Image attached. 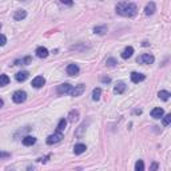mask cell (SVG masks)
<instances>
[{
	"mask_svg": "<svg viewBox=\"0 0 171 171\" xmlns=\"http://www.w3.org/2000/svg\"><path fill=\"white\" fill-rule=\"evenodd\" d=\"M170 120H171V115H166L165 119H163V126H169L170 125Z\"/></svg>",
	"mask_w": 171,
	"mask_h": 171,
	"instance_id": "28",
	"label": "cell"
},
{
	"mask_svg": "<svg viewBox=\"0 0 171 171\" xmlns=\"http://www.w3.org/2000/svg\"><path fill=\"white\" fill-rule=\"evenodd\" d=\"M154 12H155V3L151 2V3H149V4L146 5L145 13H146V15H152Z\"/></svg>",
	"mask_w": 171,
	"mask_h": 171,
	"instance_id": "15",
	"label": "cell"
},
{
	"mask_svg": "<svg viewBox=\"0 0 171 171\" xmlns=\"http://www.w3.org/2000/svg\"><path fill=\"white\" fill-rule=\"evenodd\" d=\"M135 171H145V163H143V160L139 159L135 163Z\"/></svg>",
	"mask_w": 171,
	"mask_h": 171,
	"instance_id": "25",
	"label": "cell"
},
{
	"mask_svg": "<svg viewBox=\"0 0 171 171\" xmlns=\"http://www.w3.org/2000/svg\"><path fill=\"white\" fill-rule=\"evenodd\" d=\"M8 83H9V78L7 75H4V74H2V75H0V87L7 86Z\"/></svg>",
	"mask_w": 171,
	"mask_h": 171,
	"instance_id": "22",
	"label": "cell"
},
{
	"mask_svg": "<svg viewBox=\"0 0 171 171\" xmlns=\"http://www.w3.org/2000/svg\"><path fill=\"white\" fill-rule=\"evenodd\" d=\"M163 114H165V111H163V108H160V107H156V108H154L151 111V116L155 119H159L163 116Z\"/></svg>",
	"mask_w": 171,
	"mask_h": 171,
	"instance_id": "11",
	"label": "cell"
},
{
	"mask_svg": "<svg viewBox=\"0 0 171 171\" xmlns=\"http://www.w3.org/2000/svg\"><path fill=\"white\" fill-rule=\"evenodd\" d=\"M62 3H63V4H67V5H71V4H72V3H71V2H64V0H63V2H62Z\"/></svg>",
	"mask_w": 171,
	"mask_h": 171,
	"instance_id": "31",
	"label": "cell"
},
{
	"mask_svg": "<svg viewBox=\"0 0 171 171\" xmlns=\"http://www.w3.org/2000/svg\"><path fill=\"white\" fill-rule=\"evenodd\" d=\"M44 84H46V79L43 76H36L32 80V87H35V88H40V87H43Z\"/></svg>",
	"mask_w": 171,
	"mask_h": 171,
	"instance_id": "7",
	"label": "cell"
},
{
	"mask_svg": "<svg viewBox=\"0 0 171 171\" xmlns=\"http://www.w3.org/2000/svg\"><path fill=\"white\" fill-rule=\"evenodd\" d=\"M126 90V84L125 83H118L115 87H114V92L115 94H123Z\"/></svg>",
	"mask_w": 171,
	"mask_h": 171,
	"instance_id": "18",
	"label": "cell"
},
{
	"mask_svg": "<svg viewBox=\"0 0 171 171\" xmlns=\"http://www.w3.org/2000/svg\"><path fill=\"white\" fill-rule=\"evenodd\" d=\"M0 28H2V23H0Z\"/></svg>",
	"mask_w": 171,
	"mask_h": 171,
	"instance_id": "33",
	"label": "cell"
},
{
	"mask_svg": "<svg viewBox=\"0 0 171 171\" xmlns=\"http://www.w3.org/2000/svg\"><path fill=\"white\" fill-rule=\"evenodd\" d=\"M27 16V12L24 9H18V11H15V15H13V19L15 20H23Z\"/></svg>",
	"mask_w": 171,
	"mask_h": 171,
	"instance_id": "14",
	"label": "cell"
},
{
	"mask_svg": "<svg viewBox=\"0 0 171 171\" xmlns=\"http://www.w3.org/2000/svg\"><path fill=\"white\" fill-rule=\"evenodd\" d=\"M84 90H86V86L84 84H79V86H75L72 88V92H71V96H80L83 92H84Z\"/></svg>",
	"mask_w": 171,
	"mask_h": 171,
	"instance_id": "6",
	"label": "cell"
},
{
	"mask_svg": "<svg viewBox=\"0 0 171 171\" xmlns=\"http://www.w3.org/2000/svg\"><path fill=\"white\" fill-rule=\"evenodd\" d=\"M36 143V138H33V136H24L23 138V145L24 146H32Z\"/></svg>",
	"mask_w": 171,
	"mask_h": 171,
	"instance_id": "16",
	"label": "cell"
},
{
	"mask_svg": "<svg viewBox=\"0 0 171 171\" xmlns=\"http://www.w3.org/2000/svg\"><path fill=\"white\" fill-rule=\"evenodd\" d=\"M35 53L38 58H47V56H48V50H47L46 47H38Z\"/></svg>",
	"mask_w": 171,
	"mask_h": 171,
	"instance_id": "10",
	"label": "cell"
},
{
	"mask_svg": "<svg viewBox=\"0 0 171 171\" xmlns=\"http://www.w3.org/2000/svg\"><path fill=\"white\" fill-rule=\"evenodd\" d=\"M31 56H27V58H24V59H20V60H15V63L13 64L15 66H20V64H29L31 63Z\"/></svg>",
	"mask_w": 171,
	"mask_h": 171,
	"instance_id": "20",
	"label": "cell"
},
{
	"mask_svg": "<svg viewBox=\"0 0 171 171\" xmlns=\"http://www.w3.org/2000/svg\"><path fill=\"white\" fill-rule=\"evenodd\" d=\"M5 43H7V38L4 35H2V33H0V47L5 46Z\"/></svg>",
	"mask_w": 171,
	"mask_h": 171,
	"instance_id": "27",
	"label": "cell"
},
{
	"mask_svg": "<svg viewBox=\"0 0 171 171\" xmlns=\"http://www.w3.org/2000/svg\"><path fill=\"white\" fill-rule=\"evenodd\" d=\"M156 169H158V163L154 162L151 165V167H150V171H156Z\"/></svg>",
	"mask_w": 171,
	"mask_h": 171,
	"instance_id": "29",
	"label": "cell"
},
{
	"mask_svg": "<svg viewBox=\"0 0 171 171\" xmlns=\"http://www.w3.org/2000/svg\"><path fill=\"white\" fill-rule=\"evenodd\" d=\"M146 79V76L143 74H139V72H132L131 74V82L132 83H139V82H143Z\"/></svg>",
	"mask_w": 171,
	"mask_h": 171,
	"instance_id": "9",
	"label": "cell"
},
{
	"mask_svg": "<svg viewBox=\"0 0 171 171\" xmlns=\"http://www.w3.org/2000/svg\"><path fill=\"white\" fill-rule=\"evenodd\" d=\"M158 96H159V98L162 99V100H169V98H170L171 95H170L169 91H165V90H162V91L158 92Z\"/></svg>",
	"mask_w": 171,
	"mask_h": 171,
	"instance_id": "21",
	"label": "cell"
},
{
	"mask_svg": "<svg viewBox=\"0 0 171 171\" xmlns=\"http://www.w3.org/2000/svg\"><path fill=\"white\" fill-rule=\"evenodd\" d=\"M132 53H134L132 47H126V48L123 50V52H122V58L123 59H128V58H131L132 56Z\"/></svg>",
	"mask_w": 171,
	"mask_h": 171,
	"instance_id": "13",
	"label": "cell"
},
{
	"mask_svg": "<svg viewBox=\"0 0 171 171\" xmlns=\"http://www.w3.org/2000/svg\"><path fill=\"white\" fill-rule=\"evenodd\" d=\"M106 64L108 67H115L116 64H118V62H116L114 58H108V59H107V62H106Z\"/></svg>",
	"mask_w": 171,
	"mask_h": 171,
	"instance_id": "26",
	"label": "cell"
},
{
	"mask_svg": "<svg viewBox=\"0 0 171 171\" xmlns=\"http://www.w3.org/2000/svg\"><path fill=\"white\" fill-rule=\"evenodd\" d=\"M116 13L126 18H134L138 13V8L134 3H119L116 5Z\"/></svg>",
	"mask_w": 171,
	"mask_h": 171,
	"instance_id": "1",
	"label": "cell"
},
{
	"mask_svg": "<svg viewBox=\"0 0 171 171\" xmlns=\"http://www.w3.org/2000/svg\"><path fill=\"white\" fill-rule=\"evenodd\" d=\"M66 125H67V120H66V119H62V120H60L58 127H56V132H62L63 130L66 128Z\"/></svg>",
	"mask_w": 171,
	"mask_h": 171,
	"instance_id": "24",
	"label": "cell"
},
{
	"mask_svg": "<svg viewBox=\"0 0 171 171\" xmlns=\"http://www.w3.org/2000/svg\"><path fill=\"white\" fill-rule=\"evenodd\" d=\"M67 74H68L70 76H75L79 74V67L76 64H68V67H67Z\"/></svg>",
	"mask_w": 171,
	"mask_h": 171,
	"instance_id": "8",
	"label": "cell"
},
{
	"mask_svg": "<svg viewBox=\"0 0 171 171\" xmlns=\"http://www.w3.org/2000/svg\"><path fill=\"white\" fill-rule=\"evenodd\" d=\"M94 32L98 33V35H104L107 32V26H98L94 28Z\"/></svg>",
	"mask_w": 171,
	"mask_h": 171,
	"instance_id": "19",
	"label": "cell"
},
{
	"mask_svg": "<svg viewBox=\"0 0 171 171\" xmlns=\"http://www.w3.org/2000/svg\"><path fill=\"white\" fill-rule=\"evenodd\" d=\"M27 99V94L24 91H16L12 95V100L15 103H23Z\"/></svg>",
	"mask_w": 171,
	"mask_h": 171,
	"instance_id": "4",
	"label": "cell"
},
{
	"mask_svg": "<svg viewBox=\"0 0 171 171\" xmlns=\"http://www.w3.org/2000/svg\"><path fill=\"white\" fill-rule=\"evenodd\" d=\"M62 139H63L62 132H55L53 135H50L46 142H47V145H55V143H59Z\"/></svg>",
	"mask_w": 171,
	"mask_h": 171,
	"instance_id": "3",
	"label": "cell"
},
{
	"mask_svg": "<svg viewBox=\"0 0 171 171\" xmlns=\"http://www.w3.org/2000/svg\"><path fill=\"white\" fill-rule=\"evenodd\" d=\"M100 94H102V90H100L99 87H98V88H94V91H92V99L95 100V102L100 99Z\"/></svg>",
	"mask_w": 171,
	"mask_h": 171,
	"instance_id": "23",
	"label": "cell"
},
{
	"mask_svg": "<svg viewBox=\"0 0 171 171\" xmlns=\"http://www.w3.org/2000/svg\"><path fill=\"white\" fill-rule=\"evenodd\" d=\"M102 82L103 83H110V78H102Z\"/></svg>",
	"mask_w": 171,
	"mask_h": 171,
	"instance_id": "30",
	"label": "cell"
},
{
	"mask_svg": "<svg viewBox=\"0 0 171 171\" xmlns=\"http://www.w3.org/2000/svg\"><path fill=\"white\" fill-rule=\"evenodd\" d=\"M28 75H29V74L27 72V71L18 72V74H16V75H15V79L18 80V82H24V80H26L27 78H28Z\"/></svg>",
	"mask_w": 171,
	"mask_h": 171,
	"instance_id": "17",
	"label": "cell"
},
{
	"mask_svg": "<svg viewBox=\"0 0 171 171\" xmlns=\"http://www.w3.org/2000/svg\"><path fill=\"white\" fill-rule=\"evenodd\" d=\"M72 88H74V86L68 84V83H64V84L58 86V94H68V95H71Z\"/></svg>",
	"mask_w": 171,
	"mask_h": 171,
	"instance_id": "5",
	"label": "cell"
},
{
	"mask_svg": "<svg viewBox=\"0 0 171 171\" xmlns=\"http://www.w3.org/2000/svg\"><path fill=\"white\" fill-rule=\"evenodd\" d=\"M2 106H3V100L0 99V107H2Z\"/></svg>",
	"mask_w": 171,
	"mask_h": 171,
	"instance_id": "32",
	"label": "cell"
},
{
	"mask_svg": "<svg viewBox=\"0 0 171 171\" xmlns=\"http://www.w3.org/2000/svg\"><path fill=\"white\" fill-rule=\"evenodd\" d=\"M155 58L151 55V53H143V55H140L138 59H136V62L140 63V64H152Z\"/></svg>",
	"mask_w": 171,
	"mask_h": 171,
	"instance_id": "2",
	"label": "cell"
},
{
	"mask_svg": "<svg viewBox=\"0 0 171 171\" xmlns=\"http://www.w3.org/2000/svg\"><path fill=\"white\" fill-rule=\"evenodd\" d=\"M87 150L86 145H83V143H78V145H75L74 147V152L76 154V155H80V154H83Z\"/></svg>",
	"mask_w": 171,
	"mask_h": 171,
	"instance_id": "12",
	"label": "cell"
}]
</instances>
